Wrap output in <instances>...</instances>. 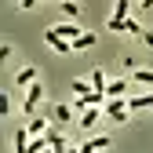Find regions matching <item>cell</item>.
I'll use <instances>...</instances> for the list:
<instances>
[{
  "instance_id": "d6986e66",
  "label": "cell",
  "mask_w": 153,
  "mask_h": 153,
  "mask_svg": "<svg viewBox=\"0 0 153 153\" xmlns=\"http://www.w3.org/2000/svg\"><path fill=\"white\" fill-rule=\"evenodd\" d=\"M76 153H99V149H95L91 142H84V146H80V149H76Z\"/></svg>"
},
{
  "instance_id": "8fae6325",
  "label": "cell",
  "mask_w": 153,
  "mask_h": 153,
  "mask_svg": "<svg viewBox=\"0 0 153 153\" xmlns=\"http://www.w3.org/2000/svg\"><path fill=\"white\" fill-rule=\"evenodd\" d=\"M48 149H51V142H48V135H44V139H33L26 153H48Z\"/></svg>"
},
{
  "instance_id": "2e32d148",
  "label": "cell",
  "mask_w": 153,
  "mask_h": 153,
  "mask_svg": "<svg viewBox=\"0 0 153 153\" xmlns=\"http://www.w3.org/2000/svg\"><path fill=\"white\" fill-rule=\"evenodd\" d=\"M59 11H66V15L73 18V15H80V4H73V0H66V4H59Z\"/></svg>"
},
{
  "instance_id": "4fadbf2b",
  "label": "cell",
  "mask_w": 153,
  "mask_h": 153,
  "mask_svg": "<svg viewBox=\"0 0 153 153\" xmlns=\"http://www.w3.org/2000/svg\"><path fill=\"white\" fill-rule=\"evenodd\" d=\"M95 44V33H84L80 40H73V51H84V48H91Z\"/></svg>"
},
{
  "instance_id": "ac0fdd59",
  "label": "cell",
  "mask_w": 153,
  "mask_h": 153,
  "mask_svg": "<svg viewBox=\"0 0 153 153\" xmlns=\"http://www.w3.org/2000/svg\"><path fill=\"white\" fill-rule=\"evenodd\" d=\"M55 117H59V120H62V124H66V120H69V117H73V109H69V106H55Z\"/></svg>"
},
{
  "instance_id": "ba28073f",
  "label": "cell",
  "mask_w": 153,
  "mask_h": 153,
  "mask_svg": "<svg viewBox=\"0 0 153 153\" xmlns=\"http://www.w3.org/2000/svg\"><path fill=\"white\" fill-rule=\"evenodd\" d=\"M124 88H128L124 80H109V84H106V99H120V95H124Z\"/></svg>"
},
{
  "instance_id": "52a82bcc",
  "label": "cell",
  "mask_w": 153,
  "mask_h": 153,
  "mask_svg": "<svg viewBox=\"0 0 153 153\" xmlns=\"http://www.w3.org/2000/svg\"><path fill=\"white\" fill-rule=\"evenodd\" d=\"M48 142H51L55 153H66V135H62V131H55V128H51V131H48Z\"/></svg>"
},
{
  "instance_id": "7a4b0ae2",
  "label": "cell",
  "mask_w": 153,
  "mask_h": 153,
  "mask_svg": "<svg viewBox=\"0 0 153 153\" xmlns=\"http://www.w3.org/2000/svg\"><path fill=\"white\" fill-rule=\"evenodd\" d=\"M44 40H48V48H51V51H59V55L73 51V44H69V40H62V36L55 33V29H48V33H44Z\"/></svg>"
},
{
  "instance_id": "44dd1931",
  "label": "cell",
  "mask_w": 153,
  "mask_h": 153,
  "mask_svg": "<svg viewBox=\"0 0 153 153\" xmlns=\"http://www.w3.org/2000/svg\"><path fill=\"white\" fill-rule=\"evenodd\" d=\"M66 153H73V149H66Z\"/></svg>"
},
{
  "instance_id": "ffe728a7",
  "label": "cell",
  "mask_w": 153,
  "mask_h": 153,
  "mask_svg": "<svg viewBox=\"0 0 153 153\" xmlns=\"http://www.w3.org/2000/svg\"><path fill=\"white\" fill-rule=\"evenodd\" d=\"M142 44H146V48H153V33H142Z\"/></svg>"
},
{
  "instance_id": "30bf717a",
  "label": "cell",
  "mask_w": 153,
  "mask_h": 153,
  "mask_svg": "<svg viewBox=\"0 0 153 153\" xmlns=\"http://www.w3.org/2000/svg\"><path fill=\"white\" fill-rule=\"evenodd\" d=\"M135 7L131 4V0H117V4H113V18H128V11Z\"/></svg>"
},
{
  "instance_id": "277c9868",
  "label": "cell",
  "mask_w": 153,
  "mask_h": 153,
  "mask_svg": "<svg viewBox=\"0 0 153 153\" xmlns=\"http://www.w3.org/2000/svg\"><path fill=\"white\" fill-rule=\"evenodd\" d=\"M26 131H29V135H33V139H44V135H48V131H51V128H48V120H44V117H33V120L26 124Z\"/></svg>"
},
{
  "instance_id": "8992f818",
  "label": "cell",
  "mask_w": 153,
  "mask_h": 153,
  "mask_svg": "<svg viewBox=\"0 0 153 153\" xmlns=\"http://www.w3.org/2000/svg\"><path fill=\"white\" fill-rule=\"evenodd\" d=\"M106 84H109L106 73L102 69H91V88H95V95H106Z\"/></svg>"
},
{
  "instance_id": "3957f363",
  "label": "cell",
  "mask_w": 153,
  "mask_h": 153,
  "mask_svg": "<svg viewBox=\"0 0 153 153\" xmlns=\"http://www.w3.org/2000/svg\"><path fill=\"white\" fill-rule=\"evenodd\" d=\"M15 84L18 88H33L36 84V66H22V69L15 73Z\"/></svg>"
},
{
  "instance_id": "7c38bea8",
  "label": "cell",
  "mask_w": 153,
  "mask_h": 153,
  "mask_svg": "<svg viewBox=\"0 0 153 153\" xmlns=\"http://www.w3.org/2000/svg\"><path fill=\"white\" fill-rule=\"evenodd\" d=\"M95 120H99V106H95V109H88L84 117H80V128H95Z\"/></svg>"
},
{
  "instance_id": "5bb4252c",
  "label": "cell",
  "mask_w": 153,
  "mask_h": 153,
  "mask_svg": "<svg viewBox=\"0 0 153 153\" xmlns=\"http://www.w3.org/2000/svg\"><path fill=\"white\" fill-rule=\"evenodd\" d=\"M124 33H131V36H139V40H142V26L135 22V18H128V22H124Z\"/></svg>"
},
{
  "instance_id": "6da1fadb",
  "label": "cell",
  "mask_w": 153,
  "mask_h": 153,
  "mask_svg": "<svg viewBox=\"0 0 153 153\" xmlns=\"http://www.w3.org/2000/svg\"><path fill=\"white\" fill-rule=\"evenodd\" d=\"M106 113H109V120H117V124H124L131 109H128V102H124V99H109V106H106Z\"/></svg>"
},
{
  "instance_id": "5b68a950",
  "label": "cell",
  "mask_w": 153,
  "mask_h": 153,
  "mask_svg": "<svg viewBox=\"0 0 153 153\" xmlns=\"http://www.w3.org/2000/svg\"><path fill=\"white\" fill-rule=\"evenodd\" d=\"M55 33H59V36H62V40H69V44H73V40H80V36H84V33H80V29H76L73 22H62V26H55Z\"/></svg>"
},
{
  "instance_id": "9c48e42d",
  "label": "cell",
  "mask_w": 153,
  "mask_h": 153,
  "mask_svg": "<svg viewBox=\"0 0 153 153\" xmlns=\"http://www.w3.org/2000/svg\"><path fill=\"white\" fill-rule=\"evenodd\" d=\"M69 88H73V95H76V99H88V95H91V91H95V88H91V84H88V80H73V84H69Z\"/></svg>"
},
{
  "instance_id": "9a60e30c",
  "label": "cell",
  "mask_w": 153,
  "mask_h": 153,
  "mask_svg": "<svg viewBox=\"0 0 153 153\" xmlns=\"http://www.w3.org/2000/svg\"><path fill=\"white\" fill-rule=\"evenodd\" d=\"M131 76H135V80H139V84H153V69H135V73H131Z\"/></svg>"
},
{
  "instance_id": "e0dca14e",
  "label": "cell",
  "mask_w": 153,
  "mask_h": 153,
  "mask_svg": "<svg viewBox=\"0 0 153 153\" xmlns=\"http://www.w3.org/2000/svg\"><path fill=\"white\" fill-rule=\"evenodd\" d=\"M91 146L99 149V153H102V149H109V135H95V139H91Z\"/></svg>"
}]
</instances>
